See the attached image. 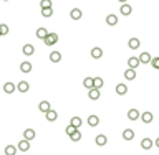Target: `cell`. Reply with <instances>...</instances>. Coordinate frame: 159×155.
Segmentation results:
<instances>
[{"label":"cell","mask_w":159,"mask_h":155,"mask_svg":"<svg viewBox=\"0 0 159 155\" xmlns=\"http://www.w3.org/2000/svg\"><path fill=\"white\" fill-rule=\"evenodd\" d=\"M43 41H45V45H47V46H53V45L58 43V35H56V33H48L47 38H45Z\"/></svg>","instance_id":"6da1fadb"},{"label":"cell","mask_w":159,"mask_h":155,"mask_svg":"<svg viewBox=\"0 0 159 155\" xmlns=\"http://www.w3.org/2000/svg\"><path fill=\"white\" fill-rule=\"evenodd\" d=\"M96 145H100V147H104L106 144H108V137L104 135V134H100V135H96Z\"/></svg>","instance_id":"7a4b0ae2"},{"label":"cell","mask_w":159,"mask_h":155,"mask_svg":"<svg viewBox=\"0 0 159 155\" xmlns=\"http://www.w3.org/2000/svg\"><path fill=\"white\" fill-rule=\"evenodd\" d=\"M17 149L20 150V152H27V150L30 149V142H28V140H25V139H23V140H20V142H18Z\"/></svg>","instance_id":"3957f363"},{"label":"cell","mask_w":159,"mask_h":155,"mask_svg":"<svg viewBox=\"0 0 159 155\" xmlns=\"http://www.w3.org/2000/svg\"><path fill=\"white\" fill-rule=\"evenodd\" d=\"M23 139L28 140V142L33 140V139H35V130L33 129H25V130H23Z\"/></svg>","instance_id":"277c9868"},{"label":"cell","mask_w":159,"mask_h":155,"mask_svg":"<svg viewBox=\"0 0 159 155\" xmlns=\"http://www.w3.org/2000/svg\"><path fill=\"white\" fill-rule=\"evenodd\" d=\"M139 117H141V121L144 122V124H151V122H153V119H154V116H153L151 112H142Z\"/></svg>","instance_id":"5b68a950"},{"label":"cell","mask_w":159,"mask_h":155,"mask_svg":"<svg viewBox=\"0 0 159 155\" xmlns=\"http://www.w3.org/2000/svg\"><path fill=\"white\" fill-rule=\"evenodd\" d=\"M151 59H153V58H151V55L148 51H144V53H141V55H139V63H142V64L151 63Z\"/></svg>","instance_id":"8992f818"},{"label":"cell","mask_w":159,"mask_h":155,"mask_svg":"<svg viewBox=\"0 0 159 155\" xmlns=\"http://www.w3.org/2000/svg\"><path fill=\"white\" fill-rule=\"evenodd\" d=\"M88 97L91 101H98V99H100V89H95V88L89 89V91H88Z\"/></svg>","instance_id":"52a82bcc"},{"label":"cell","mask_w":159,"mask_h":155,"mask_svg":"<svg viewBox=\"0 0 159 155\" xmlns=\"http://www.w3.org/2000/svg\"><path fill=\"white\" fill-rule=\"evenodd\" d=\"M98 124H100V117L95 116V114H91V116L88 117V125L89 127H96Z\"/></svg>","instance_id":"ba28073f"},{"label":"cell","mask_w":159,"mask_h":155,"mask_svg":"<svg viewBox=\"0 0 159 155\" xmlns=\"http://www.w3.org/2000/svg\"><path fill=\"white\" fill-rule=\"evenodd\" d=\"M50 61L51 63H60V61H62V53L60 51H51L50 53Z\"/></svg>","instance_id":"9c48e42d"},{"label":"cell","mask_w":159,"mask_h":155,"mask_svg":"<svg viewBox=\"0 0 159 155\" xmlns=\"http://www.w3.org/2000/svg\"><path fill=\"white\" fill-rule=\"evenodd\" d=\"M38 109H40V112H45V114H47V112L51 109V107H50V103H48V101H40Z\"/></svg>","instance_id":"30bf717a"},{"label":"cell","mask_w":159,"mask_h":155,"mask_svg":"<svg viewBox=\"0 0 159 155\" xmlns=\"http://www.w3.org/2000/svg\"><path fill=\"white\" fill-rule=\"evenodd\" d=\"M70 17H71V20H80L81 17H83V12H81L80 9H71Z\"/></svg>","instance_id":"8fae6325"},{"label":"cell","mask_w":159,"mask_h":155,"mask_svg":"<svg viewBox=\"0 0 159 155\" xmlns=\"http://www.w3.org/2000/svg\"><path fill=\"white\" fill-rule=\"evenodd\" d=\"M139 58H134V56H131V58L128 59V66L131 68V69H136L138 66H139Z\"/></svg>","instance_id":"7c38bea8"},{"label":"cell","mask_w":159,"mask_h":155,"mask_svg":"<svg viewBox=\"0 0 159 155\" xmlns=\"http://www.w3.org/2000/svg\"><path fill=\"white\" fill-rule=\"evenodd\" d=\"M123 139L124 140H133L134 139V130L133 129H124L123 130Z\"/></svg>","instance_id":"4fadbf2b"},{"label":"cell","mask_w":159,"mask_h":155,"mask_svg":"<svg viewBox=\"0 0 159 155\" xmlns=\"http://www.w3.org/2000/svg\"><path fill=\"white\" fill-rule=\"evenodd\" d=\"M35 35H36V38H38V40H45V38H47V35H48V31H47V28L40 27L38 30H36Z\"/></svg>","instance_id":"5bb4252c"},{"label":"cell","mask_w":159,"mask_h":155,"mask_svg":"<svg viewBox=\"0 0 159 155\" xmlns=\"http://www.w3.org/2000/svg\"><path fill=\"white\" fill-rule=\"evenodd\" d=\"M20 71L25 73V74H27V73H30L32 71V63H30V61H23V63L20 64Z\"/></svg>","instance_id":"9a60e30c"},{"label":"cell","mask_w":159,"mask_h":155,"mask_svg":"<svg viewBox=\"0 0 159 155\" xmlns=\"http://www.w3.org/2000/svg\"><path fill=\"white\" fill-rule=\"evenodd\" d=\"M139 116H141V114L138 112L136 109H129V111H128V119L129 121H138V119H139Z\"/></svg>","instance_id":"2e32d148"},{"label":"cell","mask_w":159,"mask_h":155,"mask_svg":"<svg viewBox=\"0 0 159 155\" xmlns=\"http://www.w3.org/2000/svg\"><path fill=\"white\" fill-rule=\"evenodd\" d=\"M126 92H128V86L126 84H116V94H119V96H124Z\"/></svg>","instance_id":"e0dca14e"},{"label":"cell","mask_w":159,"mask_h":155,"mask_svg":"<svg viewBox=\"0 0 159 155\" xmlns=\"http://www.w3.org/2000/svg\"><path fill=\"white\" fill-rule=\"evenodd\" d=\"M151 147H153V140H151V139H148V137H144V139L141 140V149L149 150Z\"/></svg>","instance_id":"ac0fdd59"},{"label":"cell","mask_w":159,"mask_h":155,"mask_svg":"<svg viewBox=\"0 0 159 155\" xmlns=\"http://www.w3.org/2000/svg\"><path fill=\"white\" fill-rule=\"evenodd\" d=\"M17 89L20 92H27L28 89H30V84H28L27 81H20V83L17 84Z\"/></svg>","instance_id":"d6986e66"},{"label":"cell","mask_w":159,"mask_h":155,"mask_svg":"<svg viewBox=\"0 0 159 155\" xmlns=\"http://www.w3.org/2000/svg\"><path fill=\"white\" fill-rule=\"evenodd\" d=\"M124 78H126V79H129V81H133L134 78H136V69L128 68V69L124 71Z\"/></svg>","instance_id":"ffe728a7"},{"label":"cell","mask_w":159,"mask_h":155,"mask_svg":"<svg viewBox=\"0 0 159 155\" xmlns=\"http://www.w3.org/2000/svg\"><path fill=\"white\" fill-rule=\"evenodd\" d=\"M15 89H17V86H15L13 83H5V84H3V91H5L7 94H12Z\"/></svg>","instance_id":"44dd1931"},{"label":"cell","mask_w":159,"mask_h":155,"mask_svg":"<svg viewBox=\"0 0 159 155\" xmlns=\"http://www.w3.org/2000/svg\"><path fill=\"white\" fill-rule=\"evenodd\" d=\"M101 56H103V50H101V48H98V46H95L91 50V58L98 59V58H101Z\"/></svg>","instance_id":"7402d4cb"},{"label":"cell","mask_w":159,"mask_h":155,"mask_svg":"<svg viewBox=\"0 0 159 155\" xmlns=\"http://www.w3.org/2000/svg\"><path fill=\"white\" fill-rule=\"evenodd\" d=\"M103 84H104L103 78H93V88H95V89H101V88H103Z\"/></svg>","instance_id":"603a6c76"},{"label":"cell","mask_w":159,"mask_h":155,"mask_svg":"<svg viewBox=\"0 0 159 155\" xmlns=\"http://www.w3.org/2000/svg\"><path fill=\"white\" fill-rule=\"evenodd\" d=\"M131 12H133V9L128 5V3H123V5H121V15L128 17V15H131Z\"/></svg>","instance_id":"cb8c5ba5"},{"label":"cell","mask_w":159,"mask_h":155,"mask_svg":"<svg viewBox=\"0 0 159 155\" xmlns=\"http://www.w3.org/2000/svg\"><path fill=\"white\" fill-rule=\"evenodd\" d=\"M22 51H23V55H25V56H32V55L35 53V48L32 46V45H25Z\"/></svg>","instance_id":"d4e9b609"},{"label":"cell","mask_w":159,"mask_h":155,"mask_svg":"<svg viewBox=\"0 0 159 155\" xmlns=\"http://www.w3.org/2000/svg\"><path fill=\"white\" fill-rule=\"evenodd\" d=\"M81 124H83V121H81V117H78V116L71 117V125H73V127H76V129L80 130V127H81Z\"/></svg>","instance_id":"484cf974"},{"label":"cell","mask_w":159,"mask_h":155,"mask_svg":"<svg viewBox=\"0 0 159 155\" xmlns=\"http://www.w3.org/2000/svg\"><path fill=\"white\" fill-rule=\"evenodd\" d=\"M56 119H58V114H56V111H53V109H50V111L47 112V121L53 122V121H56Z\"/></svg>","instance_id":"4316f807"},{"label":"cell","mask_w":159,"mask_h":155,"mask_svg":"<svg viewBox=\"0 0 159 155\" xmlns=\"http://www.w3.org/2000/svg\"><path fill=\"white\" fill-rule=\"evenodd\" d=\"M106 23H108L109 27H115L118 23V17L116 15H108V17H106Z\"/></svg>","instance_id":"83f0119b"},{"label":"cell","mask_w":159,"mask_h":155,"mask_svg":"<svg viewBox=\"0 0 159 155\" xmlns=\"http://www.w3.org/2000/svg\"><path fill=\"white\" fill-rule=\"evenodd\" d=\"M128 46L131 48V50H138V48H139V40H138V38H131L128 41Z\"/></svg>","instance_id":"f1b7e54d"},{"label":"cell","mask_w":159,"mask_h":155,"mask_svg":"<svg viewBox=\"0 0 159 155\" xmlns=\"http://www.w3.org/2000/svg\"><path fill=\"white\" fill-rule=\"evenodd\" d=\"M17 147H15V145H7L5 147V155H15V153H17Z\"/></svg>","instance_id":"f546056e"},{"label":"cell","mask_w":159,"mask_h":155,"mask_svg":"<svg viewBox=\"0 0 159 155\" xmlns=\"http://www.w3.org/2000/svg\"><path fill=\"white\" fill-rule=\"evenodd\" d=\"M83 86L86 88L88 91H89V89H93V78H85V79H83Z\"/></svg>","instance_id":"4dcf8cb0"},{"label":"cell","mask_w":159,"mask_h":155,"mask_svg":"<svg viewBox=\"0 0 159 155\" xmlns=\"http://www.w3.org/2000/svg\"><path fill=\"white\" fill-rule=\"evenodd\" d=\"M40 7H42V9H53V3H51V0H42V2H40Z\"/></svg>","instance_id":"1f68e13d"},{"label":"cell","mask_w":159,"mask_h":155,"mask_svg":"<svg viewBox=\"0 0 159 155\" xmlns=\"http://www.w3.org/2000/svg\"><path fill=\"white\" fill-rule=\"evenodd\" d=\"M51 15H53V9H42V17L50 18Z\"/></svg>","instance_id":"d6a6232c"},{"label":"cell","mask_w":159,"mask_h":155,"mask_svg":"<svg viewBox=\"0 0 159 155\" xmlns=\"http://www.w3.org/2000/svg\"><path fill=\"white\" fill-rule=\"evenodd\" d=\"M70 139H71L73 142H78V140H81V132H80V130H76L75 134H71V135H70Z\"/></svg>","instance_id":"836d02e7"},{"label":"cell","mask_w":159,"mask_h":155,"mask_svg":"<svg viewBox=\"0 0 159 155\" xmlns=\"http://www.w3.org/2000/svg\"><path fill=\"white\" fill-rule=\"evenodd\" d=\"M7 33H9V27H7L5 23H2V25H0V36H5Z\"/></svg>","instance_id":"e575fe53"},{"label":"cell","mask_w":159,"mask_h":155,"mask_svg":"<svg viewBox=\"0 0 159 155\" xmlns=\"http://www.w3.org/2000/svg\"><path fill=\"white\" fill-rule=\"evenodd\" d=\"M76 130H78V129H76V127H73V125L70 124V125L66 127V135H71V134H75V132H76Z\"/></svg>","instance_id":"d590c367"},{"label":"cell","mask_w":159,"mask_h":155,"mask_svg":"<svg viewBox=\"0 0 159 155\" xmlns=\"http://www.w3.org/2000/svg\"><path fill=\"white\" fill-rule=\"evenodd\" d=\"M151 64H153L154 69H159V56H157V58H153V59H151Z\"/></svg>","instance_id":"8d00e7d4"},{"label":"cell","mask_w":159,"mask_h":155,"mask_svg":"<svg viewBox=\"0 0 159 155\" xmlns=\"http://www.w3.org/2000/svg\"><path fill=\"white\" fill-rule=\"evenodd\" d=\"M156 147H157V149H159V137L156 139Z\"/></svg>","instance_id":"74e56055"},{"label":"cell","mask_w":159,"mask_h":155,"mask_svg":"<svg viewBox=\"0 0 159 155\" xmlns=\"http://www.w3.org/2000/svg\"><path fill=\"white\" fill-rule=\"evenodd\" d=\"M119 2H123V3H124V2H126V0H119Z\"/></svg>","instance_id":"f35d334b"},{"label":"cell","mask_w":159,"mask_h":155,"mask_svg":"<svg viewBox=\"0 0 159 155\" xmlns=\"http://www.w3.org/2000/svg\"><path fill=\"white\" fill-rule=\"evenodd\" d=\"M3 2H9V0H3Z\"/></svg>","instance_id":"ab89813d"}]
</instances>
